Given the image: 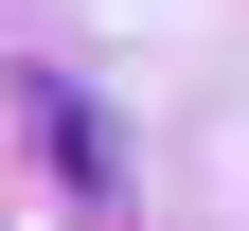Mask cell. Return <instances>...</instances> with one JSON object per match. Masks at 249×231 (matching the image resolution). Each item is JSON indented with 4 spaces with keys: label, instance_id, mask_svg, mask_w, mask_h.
Listing matches in <instances>:
<instances>
[{
    "label": "cell",
    "instance_id": "1",
    "mask_svg": "<svg viewBox=\"0 0 249 231\" xmlns=\"http://www.w3.org/2000/svg\"><path fill=\"white\" fill-rule=\"evenodd\" d=\"M36 142H53V178H71V195H107V124H89L71 89H36Z\"/></svg>",
    "mask_w": 249,
    "mask_h": 231
}]
</instances>
